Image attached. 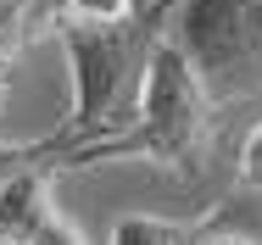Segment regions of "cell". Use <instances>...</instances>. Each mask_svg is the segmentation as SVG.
Masks as SVG:
<instances>
[{"label": "cell", "instance_id": "obj_1", "mask_svg": "<svg viewBox=\"0 0 262 245\" xmlns=\"http://www.w3.org/2000/svg\"><path fill=\"white\" fill-rule=\"evenodd\" d=\"M229 106L212 95L207 73L195 67V56L184 50V39L167 28L162 45L151 50L145 61V78H140V95H134V117L123 128H112L90 145L67 150L56 162L61 167H106V162H151L162 173L195 184L207 179L212 167V150H217V117Z\"/></svg>", "mask_w": 262, "mask_h": 245}, {"label": "cell", "instance_id": "obj_2", "mask_svg": "<svg viewBox=\"0 0 262 245\" xmlns=\"http://www.w3.org/2000/svg\"><path fill=\"white\" fill-rule=\"evenodd\" d=\"M173 11L179 0H151L123 23H56V39L67 50V73H73V106H67V123L45 140L51 162L134 117L128 90L145 78V61L173 28Z\"/></svg>", "mask_w": 262, "mask_h": 245}, {"label": "cell", "instance_id": "obj_3", "mask_svg": "<svg viewBox=\"0 0 262 245\" xmlns=\"http://www.w3.org/2000/svg\"><path fill=\"white\" fill-rule=\"evenodd\" d=\"M173 34L223 106L262 95V0H179Z\"/></svg>", "mask_w": 262, "mask_h": 245}, {"label": "cell", "instance_id": "obj_4", "mask_svg": "<svg viewBox=\"0 0 262 245\" xmlns=\"http://www.w3.org/2000/svg\"><path fill=\"white\" fill-rule=\"evenodd\" d=\"M0 245H84L78 223L56 206V162L45 156V140L39 156L0 184Z\"/></svg>", "mask_w": 262, "mask_h": 245}, {"label": "cell", "instance_id": "obj_5", "mask_svg": "<svg viewBox=\"0 0 262 245\" xmlns=\"http://www.w3.org/2000/svg\"><path fill=\"white\" fill-rule=\"evenodd\" d=\"M112 245H190V223L128 212V217H117V229H112Z\"/></svg>", "mask_w": 262, "mask_h": 245}, {"label": "cell", "instance_id": "obj_6", "mask_svg": "<svg viewBox=\"0 0 262 245\" xmlns=\"http://www.w3.org/2000/svg\"><path fill=\"white\" fill-rule=\"evenodd\" d=\"M61 23H123L140 11V0H56Z\"/></svg>", "mask_w": 262, "mask_h": 245}, {"label": "cell", "instance_id": "obj_7", "mask_svg": "<svg viewBox=\"0 0 262 245\" xmlns=\"http://www.w3.org/2000/svg\"><path fill=\"white\" fill-rule=\"evenodd\" d=\"M234 179H240V190H262V123H251V128H246V140H240Z\"/></svg>", "mask_w": 262, "mask_h": 245}, {"label": "cell", "instance_id": "obj_8", "mask_svg": "<svg viewBox=\"0 0 262 245\" xmlns=\"http://www.w3.org/2000/svg\"><path fill=\"white\" fill-rule=\"evenodd\" d=\"M28 156H39V140H34V145H6V140H0V184H6V173H17Z\"/></svg>", "mask_w": 262, "mask_h": 245}, {"label": "cell", "instance_id": "obj_9", "mask_svg": "<svg viewBox=\"0 0 262 245\" xmlns=\"http://www.w3.org/2000/svg\"><path fill=\"white\" fill-rule=\"evenodd\" d=\"M6 90H11V56L0 50V106H6Z\"/></svg>", "mask_w": 262, "mask_h": 245}]
</instances>
